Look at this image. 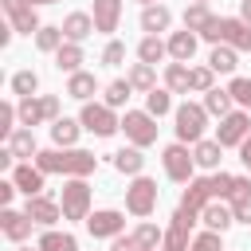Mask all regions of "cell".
<instances>
[{"label":"cell","instance_id":"obj_10","mask_svg":"<svg viewBox=\"0 0 251 251\" xmlns=\"http://www.w3.org/2000/svg\"><path fill=\"white\" fill-rule=\"evenodd\" d=\"M122 227H126V216H122L118 208H98V212L86 216V231H90L94 239H118Z\"/></svg>","mask_w":251,"mask_h":251},{"label":"cell","instance_id":"obj_24","mask_svg":"<svg viewBox=\"0 0 251 251\" xmlns=\"http://www.w3.org/2000/svg\"><path fill=\"white\" fill-rule=\"evenodd\" d=\"M98 90V78L90 75V71H75L71 78H67V94L71 98H78V102H90V94Z\"/></svg>","mask_w":251,"mask_h":251},{"label":"cell","instance_id":"obj_17","mask_svg":"<svg viewBox=\"0 0 251 251\" xmlns=\"http://www.w3.org/2000/svg\"><path fill=\"white\" fill-rule=\"evenodd\" d=\"M224 43L235 51H251V24L239 16H224Z\"/></svg>","mask_w":251,"mask_h":251},{"label":"cell","instance_id":"obj_56","mask_svg":"<svg viewBox=\"0 0 251 251\" xmlns=\"http://www.w3.org/2000/svg\"><path fill=\"white\" fill-rule=\"evenodd\" d=\"M20 251H31V247H20ZM35 251H39V247H35Z\"/></svg>","mask_w":251,"mask_h":251},{"label":"cell","instance_id":"obj_44","mask_svg":"<svg viewBox=\"0 0 251 251\" xmlns=\"http://www.w3.org/2000/svg\"><path fill=\"white\" fill-rule=\"evenodd\" d=\"M220 243H224V231H204V235H196L192 239V251H220Z\"/></svg>","mask_w":251,"mask_h":251},{"label":"cell","instance_id":"obj_7","mask_svg":"<svg viewBox=\"0 0 251 251\" xmlns=\"http://www.w3.org/2000/svg\"><path fill=\"white\" fill-rule=\"evenodd\" d=\"M122 129H126V137H129L137 149H145V145L157 141V118H153L149 110H126Z\"/></svg>","mask_w":251,"mask_h":251},{"label":"cell","instance_id":"obj_12","mask_svg":"<svg viewBox=\"0 0 251 251\" xmlns=\"http://www.w3.org/2000/svg\"><path fill=\"white\" fill-rule=\"evenodd\" d=\"M212 200H216L212 176H192V180H188V188H184V196H180V208H188V212H196V216H200Z\"/></svg>","mask_w":251,"mask_h":251},{"label":"cell","instance_id":"obj_33","mask_svg":"<svg viewBox=\"0 0 251 251\" xmlns=\"http://www.w3.org/2000/svg\"><path fill=\"white\" fill-rule=\"evenodd\" d=\"M212 20H216V16L208 12V4H196V0H192V4L184 8V27H188V31H196V35H200Z\"/></svg>","mask_w":251,"mask_h":251},{"label":"cell","instance_id":"obj_36","mask_svg":"<svg viewBox=\"0 0 251 251\" xmlns=\"http://www.w3.org/2000/svg\"><path fill=\"white\" fill-rule=\"evenodd\" d=\"M129 86H133V90H145V94H149V90L157 86V71H153L149 63H133V67H129Z\"/></svg>","mask_w":251,"mask_h":251},{"label":"cell","instance_id":"obj_6","mask_svg":"<svg viewBox=\"0 0 251 251\" xmlns=\"http://www.w3.org/2000/svg\"><path fill=\"white\" fill-rule=\"evenodd\" d=\"M192 224H196V212L188 208H176L169 227H165V239H161V251H192Z\"/></svg>","mask_w":251,"mask_h":251},{"label":"cell","instance_id":"obj_13","mask_svg":"<svg viewBox=\"0 0 251 251\" xmlns=\"http://www.w3.org/2000/svg\"><path fill=\"white\" fill-rule=\"evenodd\" d=\"M24 212H27L35 224H43V227H51V224H59V220H63V204H55L47 192H39V196H27Z\"/></svg>","mask_w":251,"mask_h":251},{"label":"cell","instance_id":"obj_14","mask_svg":"<svg viewBox=\"0 0 251 251\" xmlns=\"http://www.w3.org/2000/svg\"><path fill=\"white\" fill-rule=\"evenodd\" d=\"M31 224H35V220H31L27 212H16V208H4V212H0V231H4L12 243H24V239L31 235Z\"/></svg>","mask_w":251,"mask_h":251},{"label":"cell","instance_id":"obj_27","mask_svg":"<svg viewBox=\"0 0 251 251\" xmlns=\"http://www.w3.org/2000/svg\"><path fill=\"white\" fill-rule=\"evenodd\" d=\"M35 247H39V251H78V239H75L71 231H55V227H47V231L39 235Z\"/></svg>","mask_w":251,"mask_h":251},{"label":"cell","instance_id":"obj_21","mask_svg":"<svg viewBox=\"0 0 251 251\" xmlns=\"http://www.w3.org/2000/svg\"><path fill=\"white\" fill-rule=\"evenodd\" d=\"M196 39H200V35L188 31V27H184V31H173V35H169V55H173L176 63H188V59L196 55Z\"/></svg>","mask_w":251,"mask_h":251},{"label":"cell","instance_id":"obj_26","mask_svg":"<svg viewBox=\"0 0 251 251\" xmlns=\"http://www.w3.org/2000/svg\"><path fill=\"white\" fill-rule=\"evenodd\" d=\"M114 169H118V173H126V176H141V169H145V157H141V149H137V145H129V149H118V153H114Z\"/></svg>","mask_w":251,"mask_h":251},{"label":"cell","instance_id":"obj_28","mask_svg":"<svg viewBox=\"0 0 251 251\" xmlns=\"http://www.w3.org/2000/svg\"><path fill=\"white\" fill-rule=\"evenodd\" d=\"M208 67H212L216 75H231V71L239 67V59H235V47H227V43H216V47H212V55H208Z\"/></svg>","mask_w":251,"mask_h":251},{"label":"cell","instance_id":"obj_25","mask_svg":"<svg viewBox=\"0 0 251 251\" xmlns=\"http://www.w3.org/2000/svg\"><path fill=\"white\" fill-rule=\"evenodd\" d=\"M78 129H82V122H75V118H59V122H51V141H55L59 149H71V145L78 141Z\"/></svg>","mask_w":251,"mask_h":251},{"label":"cell","instance_id":"obj_55","mask_svg":"<svg viewBox=\"0 0 251 251\" xmlns=\"http://www.w3.org/2000/svg\"><path fill=\"white\" fill-rule=\"evenodd\" d=\"M141 4H161V0H141Z\"/></svg>","mask_w":251,"mask_h":251},{"label":"cell","instance_id":"obj_46","mask_svg":"<svg viewBox=\"0 0 251 251\" xmlns=\"http://www.w3.org/2000/svg\"><path fill=\"white\" fill-rule=\"evenodd\" d=\"M235 200H251V176H235V180H231L227 204H235Z\"/></svg>","mask_w":251,"mask_h":251},{"label":"cell","instance_id":"obj_19","mask_svg":"<svg viewBox=\"0 0 251 251\" xmlns=\"http://www.w3.org/2000/svg\"><path fill=\"white\" fill-rule=\"evenodd\" d=\"M200 220H204L212 231H227V227L235 224V212H231V204H224V200H212V204L200 212Z\"/></svg>","mask_w":251,"mask_h":251},{"label":"cell","instance_id":"obj_8","mask_svg":"<svg viewBox=\"0 0 251 251\" xmlns=\"http://www.w3.org/2000/svg\"><path fill=\"white\" fill-rule=\"evenodd\" d=\"M161 165H165L169 180H176V184H188V180H192V169H196V157L188 153V145H184V141H176V145H165V153H161Z\"/></svg>","mask_w":251,"mask_h":251},{"label":"cell","instance_id":"obj_15","mask_svg":"<svg viewBox=\"0 0 251 251\" xmlns=\"http://www.w3.org/2000/svg\"><path fill=\"white\" fill-rule=\"evenodd\" d=\"M94 27L102 31V35H110V31H118V24H122V0H94Z\"/></svg>","mask_w":251,"mask_h":251},{"label":"cell","instance_id":"obj_40","mask_svg":"<svg viewBox=\"0 0 251 251\" xmlns=\"http://www.w3.org/2000/svg\"><path fill=\"white\" fill-rule=\"evenodd\" d=\"M129 90H133V86H129V78H114V82L106 86V106H114V110H118V106H126V102H129Z\"/></svg>","mask_w":251,"mask_h":251},{"label":"cell","instance_id":"obj_51","mask_svg":"<svg viewBox=\"0 0 251 251\" xmlns=\"http://www.w3.org/2000/svg\"><path fill=\"white\" fill-rule=\"evenodd\" d=\"M110 251H141V247H137V239H133V235H118V239L110 243Z\"/></svg>","mask_w":251,"mask_h":251},{"label":"cell","instance_id":"obj_43","mask_svg":"<svg viewBox=\"0 0 251 251\" xmlns=\"http://www.w3.org/2000/svg\"><path fill=\"white\" fill-rule=\"evenodd\" d=\"M16 118H20V110H16L12 102H4V106H0V137H12V133H16Z\"/></svg>","mask_w":251,"mask_h":251},{"label":"cell","instance_id":"obj_11","mask_svg":"<svg viewBox=\"0 0 251 251\" xmlns=\"http://www.w3.org/2000/svg\"><path fill=\"white\" fill-rule=\"evenodd\" d=\"M0 8H4V16H8V24L16 27V31H24V35H35L43 24H39V16H35V4H27V0H0Z\"/></svg>","mask_w":251,"mask_h":251},{"label":"cell","instance_id":"obj_53","mask_svg":"<svg viewBox=\"0 0 251 251\" xmlns=\"http://www.w3.org/2000/svg\"><path fill=\"white\" fill-rule=\"evenodd\" d=\"M239 20H247V24H251V0H239Z\"/></svg>","mask_w":251,"mask_h":251},{"label":"cell","instance_id":"obj_37","mask_svg":"<svg viewBox=\"0 0 251 251\" xmlns=\"http://www.w3.org/2000/svg\"><path fill=\"white\" fill-rule=\"evenodd\" d=\"M133 239H137V247H141V251H157V243L165 239V231H161L157 224H149V220H145V224H137Z\"/></svg>","mask_w":251,"mask_h":251},{"label":"cell","instance_id":"obj_4","mask_svg":"<svg viewBox=\"0 0 251 251\" xmlns=\"http://www.w3.org/2000/svg\"><path fill=\"white\" fill-rule=\"evenodd\" d=\"M78 122H82V129H90L94 137H110L114 129H122V118H114V106H106V102H82Z\"/></svg>","mask_w":251,"mask_h":251},{"label":"cell","instance_id":"obj_29","mask_svg":"<svg viewBox=\"0 0 251 251\" xmlns=\"http://www.w3.org/2000/svg\"><path fill=\"white\" fill-rule=\"evenodd\" d=\"M165 55H169V43H165V39H157V35H145V39L137 43V59H141V63H149V67H157Z\"/></svg>","mask_w":251,"mask_h":251},{"label":"cell","instance_id":"obj_20","mask_svg":"<svg viewBox=\"0 0 251 251\" xmlns=\"http://www.w3.org/2000/svg\"><path fill=\"white\" fill-rule=\"evenodd\" d=\"M169 24H173V12H169L165 4H145V12H141V31L157 35V31H169Z\"/></svg>","mask_w":251,"mask_h":251},{"label":"cell","instance_id":"obj_35","mask_svg":"<svg viewBox=\"0 0 251 251\" xmlns=\"http://www.w3.org/2000/svg\"><path fill=\"white\" fill-rule=\"evenodd\" d=\"M8 149L16 153V157H35L39 153V145H35V133L24 126V129H16L12 137H8Z\"/></svg>","mask_w":251,"mask_h":251},{"label":"cell","instance_id":"obj_30","mask_svg":"<svg viewBox=\"0 0 251 251\" xmlns=\"http://www.w3.org/2000/svg\"><path fill=\"white\" fill-rule=\"evenodd\" d=\"M16 110H20V126H27V129H31V126H39V122H47V114H43V98H39V94L20 98V106H16Z\"/></svg>","mask_w":251,"mask_h":251},{"label":"cell","instance_id":"obj_32","mask_svg":"<svg viewBox=\"0 0 251 251\" xmlns=\"http://www.w3.org/2000/svg\"><path fill=\"white\" fill-rule=\"evenodd\" d=\"M231 102H235L231 90H220V86H212V90L204 94V110L216 114V118H227V114H231Z\"/></svg>","mask_w":251,"mask_h":251},{"label":"cell","instance_id":"obj_57","mask_svg":"<svg viewBox=\"0 0 251 251\" xmlns=\"http://www.w3.org/2000/svg\"><path fill=\"white\" fill-rule=\"evenodd\" d=\"M196 4H208V0H196Z\"/></svg>","mask_w":251,"mask_h":251},{"label":"cell","instance_id":"obj_50","mask_svg":"<svg viewBox=\"0 0 251 251\" xmlns=\"http://www.w3.org/2000/svg\"><path fill=\"white\" fill-rule=\"evenodd\" d=\"M20 188H16V180H0V204L4 208H12V196H16Z\"/></svg>","mask_w":251,"mask_h":251},{"label":"cell","instance_id":"obj_22","mask_svg":"<svg viewBox=\"0 0 251 251\" xmlns=\"http://www.w3.org/2000/svg\"><path fill=\"white\" fill-rule=\"evenodd\" d=\"M165 86L173 90V94H188L192 90V67H184V63H169L165 67Z\"/></svg>","mask_w":251,"mask_h":251},{"label":"cell","instance_id":"obj_42","mask_svg":"<svg viewBox=\"0 0 251 251\" xmlns=\"http://www.w3.org/2000/svg\"><path fill=\"white\" fill-rule=\"evenodd\" d=\"M102 63H106V67H122V63H126V43H122V39H110L106 51H102Z\"/></svg>","mask_w":251,"mask_h":251},{"label":"cell","instance_id":"obj_48","mask_svg":"<svg viewBox=\"0 0 251 251\" xmlns=\"http://www.w3.org/2000/svg\"><path fill=\"white\" fill-rule=\"evenodd\" d=\"M43 98V114H47V122H59L63 114H59V98L55 94H39Z\"/></svg>","mask_w":251,"mask_h":251},{"label":"cell","instance_id":"obj_23","mask_svg":"<svg viewBox=\"0 0 251 251\" xmlns=\"http://www.w3.org/2000/svg\"><path fill=\"white\" fill-rule=\"evenodd\" d=\"M82 59H86V55H82V43H71V39L55 51V67H59V71H67V75L82 71Z\"/></svg>","mask_w":251,"mask_h":251},{"label":"cell","instance_id":"obj_49","mask_svg":"<svg viewBox=\"0 0 251 251\" xmlns=\"http://www.w3.org/2000/svg\"><path fill=\"white\" fill-rule=\"evenodd\" d=\"M231 212H235V224H251V200H235Z\"/></svg>","mask_w":251,"mask_h":251},{"label":"cell","instance_id":"obj_39","mask_svg":"<svg viewBox=\"0 0 251 251\" xmlns=\"http://www.w3.org/2000/svg\"><path fill=\"white\" fill-rule=\"evenodd\" d=\"M145 110H149L153 118H165V114L173 110V98H169V90H157V86H153V90L145 94Z\"/></svg>","mask_w":251,"mask_h":251},{"label":"cell","instance_id":"obj_52","mask_svg":"<svg viewBox=\"0 0 251 251\" xmlns=\"http://www.w3.org/2000/svg\"><path fill=\"white\" fill-rule=\"evenodd\" d=\"M239 161H243V165H247V169H251V133H247V141H243V145H239Z\"/></svg>","mask_w":251,"mask_h":251},{"label":"cell","instance_id":"obj_47","mask_svg":"<svg viewBox=\"0 0 251 251\" xmlns=\"http://www.w3.org/2000/svg\"><path fill=\"white\" fill-rule=\"evenodd\" d=\"M231 173H212V188H216V200H227V192H231Z\"/></svg>","mask_w":251,"mask_h":251},{"label":"cell","instance_id":"obj_3","mask_svg":"<svg viewBox=\"0 0 251 251\" xmlns=\"http://www.w3.org/2000/svg\"><path fill=\"white\" fill-rule=\"evenodd\" d=\"M59 204H63V220H86L90 216V184H86V176H67Z\"/></svg>","mask_w":251,"mask_h":251},{"label":"cell","instance_id":"obj_34","mask_svg":"<svg viewBox=\"0 0 251 251\" xmlns=\"http://www.w3.org/2000/svg\"><path fill=\"white\" fill-rule=\"evenodd\" d=\"M63 43H67V35H63V27H55V24H43V27L35 31V47H39V51H51V55H55Z\"/></svg>","mask_w":251,"mask_h":251},{"label":"cell","instance_id":"obj_5","mask_svg":"<svg viewBox=\"0 0 251 251\" xmlns=\"http://www.w3.org/2000/svg\"><path fill=\"white\" fill-rule=\"evenodd\" d=\"M157 180H149V176H133L129 180V188H126V212L129 216H153V208H157Z\"/></svg>","mask_w":251,"mask_h":251},{"label":"cell","instance_id":"obj_18","mask_svg":"<svg viewBox=\"0 0 251 251\" xmlns=\"http://www.w3.org/2000/svg\"><path fill=\"white\" fill-rule=\"evenodd\" d=\"M59 27H63V35H67L71 43H82L86 35H94V31H98V27H94V16H86V12H71Z\"/></svg>","mask_w":251,"mask_h":251},{"label":"cell","instance_id":"obj_1","mask_svg":"<svg viewBox=\"0 0 251 251\" xmlns=\"http://www.w3.org/2000/svg\"><path fill=\"white\" fill-rule=\"evenodd\" d=\"M35 165L43 173H63V176H90L98 169V157L86 153V149H39L35 153Z\"/></svg>","mask_w":251,"mask_h":251},{"label":"cell","instance_id":"obj_45","mask_svg":"<svg viewBox=\"0 0 251 251\" xmlns=\"http://www.w3.org/2000/svg\"><path fill=\"white\" fill-rule=\"evenodd\" d=\"M212 67H192V90H200V94H208L212 90Z\"/></svg>","mask_w":251,"mask_h":251},{"label":"cell","instance_id":"obj_54","mask_svg":"<svg viewBox=\"0 0 251 251\" xmlns=\"http://www.w3.org/2000/svg\"><path fill=\"white\" fill-rule=\"evenodd\" d=\"M27 4H59V0H27Z\"/></svg>","mask_w":251,"mask_h":251},{"label":"cell","instance_id":"obj_31","mask_svg":"<svg viewBox=\"0 0 251 251\" xmlns=\"http://www.w3.org/2000/svg\"><path fill=\"white\" fill-rule=\"evenodd\" d=\"M220 153H224L220 141H204V137H200V141L192 145V157H196L200 169H220Z\"/></svg>","mask_w":251,"mask_h":251},{"label":"cell","instance_id":"obj_16","mask_svg":"<svg viewBox=\"0 0 251 251\" xmlns=\"http://www.w3.org/2000/svg\"><path fill=\"white\" fill-rule=\"evenodd\" d=\"M43 176H47V173H43L39 165H16V169H12V180H16V188H20L24 196H39V192H43Z\"/></svg>","mask_w":251,"mask_h":251},{"label":"cell","instance_id":"obj_38","mask_svg":"<svg viewBox=\"0 0 251 251\" xmlns=\"http://www.w3.org/2000/svg\"><path fill=\"white\" fill-rule=\"evenodd\" d=\"M35 90H39V75H35V71H16V75H12V94L31 98Z\"/></svg>","mask_w":251,"mask_h":251},{"label":"cell","instance_id":"obj_9","mask_svg":"<svg viewBox=\"0 0 251 251\" xmlns=\"http://www.w3.org/2000/svg\"><path fill=\"white\" fill-rule=\"evenodd\" d=\"M247 133H251V114H247V110H231V114L220 118V126H216V141H220L224 149H227V145H243Z\"/></svg>","mask_w":251,"mask_h":251},{"label":"cell","instance_id":"obj_2","mask_svg":"<svg viewBox=\"0 0 251 251\" xmlns=\"http://www.w3.org/2000/svg\"><path fill=\"white\" fill-rule=\"evenodd\" d=\"M204 126H208L204 102H184V106H176V141L196 145V141L204 137Z\"/></svg>","mask_w":251,"mask_h":251},{"label":"cell","instance_id":"obj_41","mask_svg":"<svg viewBox=\"0 0 251 251\" xmlns=\"http://www.w3.org/2000/svg\"><path fill=\"white\" fill-rule=\"evenodd\" d=\"M227 90H231V98H235L243 110H251V78H243V75H239V78H231V86H227Z\"/></svg>","mask_w":251,"mask_h":251}]
</instances>
